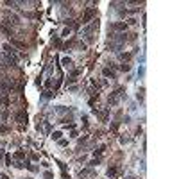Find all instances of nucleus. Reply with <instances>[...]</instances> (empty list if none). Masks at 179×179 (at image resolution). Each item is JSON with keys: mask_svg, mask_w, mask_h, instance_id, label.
<instances>
[{"mask_svg": "<svg viewBox=\"0 0 179 179\" xmlns=\"http://www.w3.org/2000/svg\"><path fill=\"white\" fill-rule=\"evenodd\" d=\"M4 23H7V25H20V16H16L15 13H11V11H5L4 13Z\"/></svg>", "mask_w": 179, "mask_h": 179, "instance_id": "f257e3e1", "label": "nucleus"}, {"mask_svg": "<svg viewBox=\"0 0 179 179\" xmlns=\"http://www.w3.org/2000/svg\"><path fill=\"white\" fill-rule=\"evenodd\" d=\"M122 91H124L122 88H118L117 91H113V93L109 95V104H113V106H115V104H118V100L122 99Z\"/></svg>", "mask_w": 179, "mask_h": 179, "instance_id": "f03ea898", "label": "nucleus"}, {"mask_svg": "<svg viewBox=\"0 0 179 179\" xmlns=\"http://www.w3.org/2000/svg\"><path fill=\"white\" fill-rule=\"evenodd\" d=\"M97 172L93 170V168H84V170H81L79 172V177H93Z\"/></svg>", "mask_w": 179, "mask_h": 179, "instance_id": "7ed1b4c3", "label": "nucleus"}, {"mask_svg": "<svg viewBox=\"0 0 179 179\" xmlns=\"http://www.w3.org/2000/svg\"><path fill=\"white\" fill-rule=\"evenodd\" d=\"M15 120H16V122H20V124L27 122V113H25V111H18V113L15 115Z\"/></svg>", "mask_w": 179, "mask_h": 179, "instance_id": "20e7f679", "label": "nucleus"}, {"mask_svg": "<svg viewBox=\"0 0 179 179\" xmlns=\"http://www.w3.org/2000/svg\"><path fill=\"white\" fill-rule=\"evenodd\" d=\"M111 29H115V31H125V29H127V23H125V22H118V23L111 25Z\"/></svg>", "mask_w": 179, "mask_h": 179, "instance_id": "39448f33", "label": "nucleus"}, {"mask_svg": "<svg viewBox=\"0 0 179 179\" xmlns=\"http://www.w3.org/2000/svg\"><path fill=\"white\" fill-rule=\"evenodd\" d=\"M93 15H97V11H95V9H90V11H88V13L84 15V18H82V22H84V23H86V22H90V18H91Z\"/></svg>", "mask_w": 179, "mask_h": 179, "instance_id": "423d86ee", "label": "nucleus"}, {"mask_svg": "<svg viewBox=\"0 0 179 179\" xmlns=\"http://www.w3.org/2000/svg\"><path fill=\"white\" fill-rule=\"evenodd\" d=\"M117 174H118V167H111V168L108 170V176H109V177H115Z\"/></svg>", "mask_w": 179, "mask_h": 179, "instance_id": "0eeeda50", "label": "nucleus"}, {"mask_svg": "<svg viewBox=\"0 0 179 179\" xmlns=\"http://www.w3.org/2000/svg\"><path fill=\"white\" fill-rule=\"evenodd\" d=\"M63 65H65L66 68H72V65H74V61L70 59V58H65V59H63Z\"/></svg>", "mask_w": 179, "mask_h": 179, "instance_id": "6e6552de", "label": "nucleus"}, {"mask_svg": "<svg viewBox=\"0 0 179 179\" xmlns=\"http://www.w3.org/2000/svg\"><path fill=\"white\" fill-rule=\"evenodd\" d=\"M104 75L106 77H115V72H111L109 68H104Z\"/></svg>", "mask_w": 179, "mask_h": 179, "instance_id": "1a4fd4ad", "label": "nucleus"}, {"mask_svg": "<svg viewBox=\"0 0 179 179\" xmlns=\"http://www.w3.org/2000/svg\"><path fill=\"white\" fill-rule=\"evenodd\" d=\"M15 158H16V159H23V158H25V152H23V151H18V152L15 154Z\"/></svg>", "mask_w": 179, "mask_h": 179, "instance_id": "9d476101", "label": "nucleus"}, {"mask_svg": "<svg viewBox=\"0 0 179 179\" xmlns=\"http://www.w3.org/2000/svg\"><path fill=\"white\" fill-rule=\"evenodd\" d=\"M120 59L122 61H129L131 59V54H125V52H124V54H120Z\"/></svg>", "mask_w": 179, "mask_h": 179, "instance_id": "9b49d317", "label": "nucleus"}, {"mask_svg": "<svg viewBox=\"0 0 179 179\" xmlns=\"http://www.w3.org/2000/svg\"><path fill=\"white\" fill-rule=\"evenodd\" d=\"M52 138H54V140H59L61 138V133H59V131H58V133H54V134H52Z\"/></svg>", "mask_w": 179, "mask_h": 179, "instance_id": "f8f14e48", "label": "nucleus"}, {"mask_svg": "<svg viewBox=\"0 0 179 179\" xmlns=\"http://www.w3.org/2000/svg\"><path fill=\"white\" fill-rule=\"evenodd\" d=\"M120 68H122V70H124V72H127V70H129V68H131V66H129V65H122V66H120Z\"/></svg>", "mask_w": 179, "mask_h": 179, "instance_id": "ddd939ff", "label": "nucleus"}, {"mask_svg": "<svg viewBox=\"0 0 179 179\" xmlns=\"http://www.w3.org/2000/svg\"><path fill=\"white\" fill-rule=\"evenodd\" d=\"M100 163V159H93V161H91V163H90V165H91V167H93V165H99Z\"/></svg>", "mask_w": 179, "mask_h": 179, "instance_id": "4468645a", "label": "nucleus"}, {"mask_svg": "<svg viewBox=\"0 0 179 179\" xmlns=\"http://www.w3.org/2000/svg\"><path fill=\"white\" fill-rule=\"evenodd\" d=\"M45 179H52V174H50V172H47V174H45Z\"/></svg>", "mask_w": 179, "mask_h": 179, "instance_id": "2eb2a0df", "label": "nucleus"}, {"mask_svg": "<svg viewBox=\"0 0 179 179\" xmlns=\"http://www.w3.org/2000/svg\"><path fill=\"white\" fill-rule=\"evenodd\" d=\"M2 179H9V177H7V176H2Z\"/></svg>", "mask_w": 179, "mask_h": 179, "instance_id": "dca6fc26", "label": "nucleus"}, {"mask_svg": "<svg viewBox=\"0 0 179 179\" xmlns=\"http://www.w3.org/2000/svg\"><path fill=\"white\" fill-rule=\"evenodd\" d=\"M127 179H134V177H127Z\"/></svg>", "mask_w": 179, "mask_h": 179, "instance_id": "f3484780", "label": "nucleus"}]
</instances>
